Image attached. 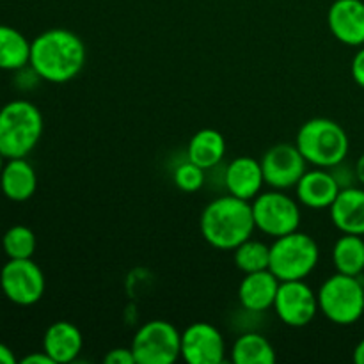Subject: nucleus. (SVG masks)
I'll return each mask as SVG.
<instances>
[{
  "mask_svg": "<svg viewBox=\"0 0 364 364\" xmlns=\"http://www.w3.org/2000/svg\"><path fill=\"white\" fill-rule=\"evenodd\" d=\"M85 59L84 41L68 28H48L31 41L28 66L50 84L73 80L84 70Z\"/></svg>",
  "mask_w": 364,
  "mask_h": 364,
  "instance_id": "f257e3e1",
  "label": "nucleus"
},
{
  "mask_svg": "<svg viewBox=\"0 0 364 364\" xmlns=\"http://www.w3.org/2000/svg\"><path fill=\"white\" fill-rule=\"evenodd\" d=\"M203 238L219 251H235L256 230L251 201L226 194L205 206L199 223Z\"/></svg>",
  "mask_w": 364,
  "mask_h": 364,
  "instance_id": "f03ea898",
  "label": "nucleus"
},
{
  "mask_svg": "<svg viewBox=\"0 0 364 364\" xmlns=\"http://www.w3.org/2000/svg\"><path fill=\"white\" fill-rule=\"evenodd\" d=\"M43 135L41 110L28 100H13L0 109V153L27 159Z\"/></svg>",
  "mask_w": 364,
  "mask_h": 364,
  "instance_id": "7ed1b4c3",
  "label": "nucleus"
},
{
  "mask_svg": "<svg viewBox=\"0 0 364 364\" xmlns=\"http://www.w3.org/2000/svg\"><path fill=\"white\" fill-rule=\"evenodd\" d=\"M295 144L306 162L315 167H331L343 162L348 155L350 141L340 123L327 117H313L297 132Z\"/></svg>",
  "mask_w": 364,
  "mask_h": 364,
  "instance_id": "20e7f679",
  "label": "nucleus"
},
{
  "mask_svg": "<svg viewBox=\"0 0 364 364\" xmlns=\"http://www.w3.org/2000/svg\"><path fill=\"white\" fill-rule=\"evenodd\" d=\"M318 309L336 326H352L364 315V283L361 276L336 272L316 291Z\"/></svg>",
  "mask_w": 364,
  "mask_h": 364,
  "instance_id": "39448f33",
  "label": "nucleus"
},
{
  "mask_svg": "<svg viewBox=\"0 0 364 364\" xmlns=\"http://www.w3.org/2000/svg\"><path fill=\"white\" fill-rule=\"evenodd\" d=\"M320 249L308 233L294 231L276 238L270 245V267L279 281L306 279L316 269Z\"/></svg>",
  "mask_w": 364,
  "mask_h": 364,
  "instance_id": "423d86ee",
  "label": "nucleus"
},
{
  "mask_svg": "<svg viewBox=\"0 0 364 364\" xmlns=\"http://www.w3.org/2000/svg\"><path fill=\"white\" fill-rule=\"evenodd\" d=\"M137 364H173L181 358V333L167 320L142 323L132 340Z\"/></svg>",
  "mask_w": 364,
  "mask_h": 364,
  "instance_id": "0eeeda50",
  "label": "nucleus"
},
{
  "mask_svg": "<svg viewBox=\"0 0 364 364\" xmlns=\"http://www.w3.org/2000/svg\"><path fill=\"white\" fill-rule=\"evenodd\" d=\"M251 205L256 230L269 237L279 238L283 235L294 233L301 226L299 203L283 191L272 188L269 192H259Z\"/></svg>",
  "mask_w": 364,
  "mask_h": 364,
  "instance_id": "6e6552de",
  "label": "nucleus"
},
{
  "mask_svg": "<svg viewBox=\"0 0 364 364\" xmlns=\"http://www.w3.org/2000/svg\"><path fill=\"white\" fill-rule=\"evenodd\" d=\"M0 288L13 304L32 306L45 294V274L32 258L9 259L0 270Z\"/></svg>",
  "mask_w": 364,
  "mask_h": 364,
  "instance_id": "1a4fd4ad",
  "label": "nucleus"
},
{
  "mask_svg": "<svg viewBox=\"0 0 364 364\" xmlns=\"http://www.w3.org/2000/svg\"><path fill=\"white\" fill-rule=\"evenodd\" d=\"M274 311L284 326L306 327L320 311L318 295L304 279L281 281L274 301Z\"/></svg>",
  "mask_w": 364,
  "mask_h": 364,
  "instance_id": "9d476101",
  "label": "nucleus"
},
{
  "mask_svg": "<svg viewBox=\"0 0 364 364\" xmlns=\"http://www.w3.org/2000/svg\"><path fill=\"white\" fill-rule=\"evenodd\" d=\"M259 162H262L265 183L277 191L294 188L302 174L308 171L306 169L308 162H306L304 155L297 148V144H290V142L272 146Z\"/></svg>",
  "mask_w": 364,
  "mask_h": 364,
  "instance_id": "9b49d317",
  "label": "nucleus"
},
{
  "mask_svg": "<svg viewBox=\"0 0 364 364\" xmlns=\"http://www.w3.org/2000/svg\"><path fill=\"white\" fill-rule=\"evenodd\" d=\"M181 359L188 364H220L226 359L223 333L208 322L191 323L181 333Z\"/></svg>",
  "mask_w": 364,
  "mask_h": 364,
  "instance_id": "f8f14e48",
  "label": "nucleus"
},
{
  "mask_svg": "<svg viewBox=\"0 0 364 364\" xmlns=\"http://www.w3.org/2000/svg\"><path fill=\"white\" fill-rule=\"evenodd\" d=\"M331 32L347 46L364 45V2L363 0H334L327 13Z\"/></svg>",
  "mask_w": 364,
  "mask_h": 364,
  "instance_id": "ddd939ff",
  "label": "nucleus"
},
{
  "mask_svg": "<svg viewBox=\"0 0 364 364\" xmlns=\"http://www.w3.org/2000/svg\"><path fill=\"white\" fill-rule=\"evenodd\" d=\"M295 191H297V199L301 205L311 210H323L331 208L341 187L331 169L313 167L311 171H306L302 174L299 183L295 185Z\"/></svg>",
  "mask_w": 364,
  "mask_h": 364,
  "instance_id": "4468645a",
  "label": "nucleus"
},
{
  "mask_svg": "<svg viewBox=\"0 0 364 364\" xmlns=\"http://www.w3.org/2000/svg\"><path fill=\"white\" fill-rule=\"evenodd\" d=\"M265 185L262 162L252 156H237L226 166L224 187L235 198L252 201Z\"/></svg>",
  "mask_w": 364,
  "mask_h": 364,
  "instance_id": "2eb2a0df",
  "label": "nucleus"
},
{
  "mask_svg": "<svg viewBox=\"0 0 364 364\" xmlns=\"http://www.w3.org/2000/svg\"><path fill=\"white\" fill-rule=\"evenodd\" d=\"M281 281L270 269L245 274L238 287V301L251 313H263L274 308Z\"/></svg>",
  "mask_w": 364,
  "mask_h": 364,
  "instance_id": "dca6fc26",
  "label": "nucleus"
},
{
  "mask_svg": "<svg viewBox=\"0 0 364 364\" xmlns=\"http://www.w3.org/2000/svg\"><path fill=\"white\" fill-rule=\"evenodd\" d=\"M84 348V336L75 323L68 320L53 322L43 336V350L55 364L73 363Z\"/></svg>",
  "mask_w": 364,
  "mask_h": 364,
  "instance_id": "f3484780",
  "label": "nucleus"
},
{
  "mask_svg": "<svg viewBox=\"0 0 364 364\" xmlns=\"http://www.w3.org/2000/svg\"><path fill=\"white\" fill-rule=\"evenodd\" d=\"M329 210L336 230L364 237V188H341Z\"/></svg>",
  "mask_w": 364,
  "mask_h": 364,
  "instance_id": "a211bd4d",
  "label": "nucleus"
},
{
  "mask_svg": "<svg viewBox=\"0 0 364 364\" xmlns=\"http://www.w3.org/2000/svg\"><path fill=\"white\" fill-rule=\"evenodd\" d=\"M0 188L9 201H28L38 188V174L27 159H7L0 173Z\"/></svg>",
  "mask_w": 364,
  "mask_h": 364,
  "instance_id": "6ab92c4d",
  "label": "nucleus"
},
{
  "mask_svg": "<svg viewBox=\"0 0 364 364\" xmlns=\"http://www.w3.org/2000/svg\"><path fill=\"white\" fill-rule=\"evenodd\" d=\"M224 155H226V139L213 128H203L196 132L188 141V160L201 169H213L223 162Z\"/></svg>",
  "mask_w": 364,
  "mask_h": 364,
  "instance_id": "aec40b11",
  "label": "nucleus"
},
{
  "mask_svg": "<svg viewBox=\"0 0 364 364\" xmlns=\"http://www.w3.org/2000/svg\"><path fill=\"white\" fill-rule=\"evenodd\" d=\"M31 60V41L18 28L0 23V70L20 71Z\"/></svg>",
  "mask_w": 364,
  "mask_h": 364,
  "instance_id": "412c9836",
  "label": "nucleus"
},
{
  "mask_svg": "<svg viewBox=\"0 0 364 364\" xmlns=\"http://www.w3.org/2000/svg\"><path fill=\"white\" fill-rule=\"evenodd\" d=\"M231 361L235 364H274L277 355L272 343L263 334L245 333L235 340Z\"/></svg>",
  "mask_w": 364,
  "mask_h": 364,
  "instance_id": "4be33fe9",
  "label": "nucleus"
},
{
  "mask_svg": "<svg viewBox=\"0 0 364 364\" xmlns=\"http://www.w3.org/2000/svg\"><path fill=\"white\" fill-rule=\"evenodd\" d=\"M333 265L336 272L361 276L364 272V240L361 235L343 233L333 247Z\"/></svg>",
  "mask_w": 364,
  "mask_h": 364,
  "instance_id": "5701e85b",
  "label": "nucleus"
},
{
  "mask_svg": "<svg viewBox=\"0 0 364 364\" xmlns=\"http://www.w3.org/2000/svg\"><path fill=\"white\" fill-rule=\"evenodd\" d=\"M233 259L237 269L244 274L267 270L270 267V245L251 237L235 249Z\"/></svg>",
  "mask_w": 364,
  "mask_h": 364,
  "instance_id": "b1692460",
  "label": "nucleus"
},
{
  "mask_svg": "<svg viewBox=\"0 0 364 364\" xmlns=\"http://www.w3.org/2000/svg\"><path fill=\"white\" fill-rule=\"evenodd\" d=\"M4 252L9 259H27L36 252V235L23 224L11 226L2 237Z\"/></svg>",
  "mask_w": 364,
  "mask_h": 364,
  "instance_id": "393cba45",
  "label": "nucleus"
},
{
  "mask_svg": "<svg viewBox=\"0 0 364 364\" xmlns=\"http://www.w3.org/2000/svg\"><path fill=\"white\" fill-rule=\"evenodd\" d=\"M174 183L183 192H198L205 185V169H201V167L188 160V162L176 167Z\"/></svg>",
  "mask_w": 364,
  "mask_h": 364,
  "instance_id": "a878e982",
  "label": "nucleus"
},
{
  "mask_svg": "<svg viewBox=\"0 0 364 364\" xmlns=\"http://www.w3.org/2000/svg\"><path fill=\"white\" fill-rule=\"evenodd\" d=\"M103 363L105 364H137L135 361V355L130 348L117 347L112 348V350L107 352V355L103 358Z\"/></svg>",
  "mask_w": 364,
  "mask_h": 364,
  "instance_id": "bb28decb",
  "label": "nucleus"
},
{
  "mask_svg": "<svg viewBox=\"0 0 364 364\" xmlns=\"http://www.w3.org/2000/svg\"><path fill=\"white\" fill-rule=\"evenodd\" d=\"M350 71H352V78H354L355 84H358L359 87L364 89V45L358 50V52H355L354 59H352Z\"/></svg>",
  "mask_w": 364,
  "mask_h": 364,
  "instance_id": "cd10ccee",
  "label": "nucleus"
},
{
  "mask_svg": "<svg viewBox=\"0 0 364 364\" xmlns=\"http://www.w3.org/2000/svg\"><path fill=\"white\" fill-rule=\"evenodd\" d=\"M20 363L21 364H55V363H53V359L50 358V355L46 354L45 350L32 352V354L25 355V358L21 359Z\"/></svg>",
  "mask_w": 364,
  "mask_h": 364,
  "instance_id": "c85d7f7f",
  "label": "nucleus"
},
{
  "mask_svg": "<svg viewBox=\"0 0 364 364\" xmlns=\"http://www.w3.org/2000/svg\"><path fill=\"white\" fill-rule=\"evenodd\" d=\"M0 364H16L14 352L6 343H2V341H0Z\"/></svg>",
  "mask_w": 364,
  "mask_h": 364,
  "instance_id": "c756f323",
  "label": "nucleus"
},
{
  "mask_svg": "<svg viewBox=\"0 0 364 364\" xmlns=\"http://www.w3.org/2000/svg\"><path fill=\"white\" fill-rule=\"evenodd\" d=\"M355 176H358V181L361 185H364V153L359 156V160L355 162Z\"/></svg>",
  "mask_w": 364,
  "mask_h": 364,
  "instance_id": "7c9ffc66",
  "label": "nucleus"
},
{
  "mask_svg": "<svg viewBox=\"0 0 364 364\" xmlns=\"http://www.w3.org/2000/svg\"><path fill=\"white\" fill-rule=\"evenodd\" d=\"M354 361H355V364H364V340L359 341L358 347H355Z\"/></svg>",
  "mask_w": 364,
  "mask_h": 364,
  "instance_id": "2f4dec72",
  "label": "nucleus"
},
{
  "mask_svg": "<svg viewBox=\"0 0 364 364\" xmlns=\"http://www.w3.org/2000/svg\"><path fill=\"white\" fill-rule=\"evenodd\" d=\"M4 164H6V156H4L2 153H0V173H2V167H4Z\"/></svg>",
  "mask_w": 364,
  "mask_h": 364,
  "instance_id": "473e14b6",
  "label": "nucleus"
}]
</instances>
